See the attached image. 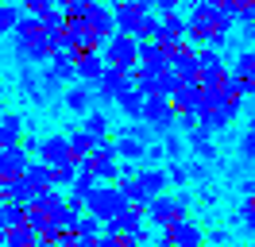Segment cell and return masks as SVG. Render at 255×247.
Segmentation results:
<instances>
[{"mask_svg":"<svg viewBox=\"0 0 255 247\" xmlns=\"http://www.w3.org/2000/svg\"><path fill=\"white\" fill-rule=\"evenodd\" d=\"M16 39V58L19 62H50L54 58V43H50V31L43 27V15H27L23 27L12 35Z\"/></svg>","mask_w":255,"mask_h":247,"instance_id":"1","label":"cell"},{"mask_svg":"<svg viewBox=\"0 0 255 247\" xmlns=\"http://www.w3.org/2000/svg\"><path fill=\"white\" fill-rule=\"evenodd\" d=\"M228 27H232V19L213 4V0H205V4H193V15H190V31H186V39H193V43H209V35L213 31H221V35H228Z\"/></svg>","mask_w":255,"mask_h":247,"instance_id":"2","label":"cell"},{"mask_svg":"<svg viewBox=\"0 0 255 247\" xmlns=\"http://www.w3.org/2000/svg\"><path fill=\"white\" fill-rule=\"evenodd\" d=\"M101 54L109 66H120V70H139V43H135V35H128V31H116L112 39L101 43Z\"/></svg>","mask_w":255,"mask_h":247,"instance_id":"3","label":"cell"},{"mask_svg":"<svg viewBox=\"0 0 255 247\" xmlns=\"http://www.w3.org/2000/svg\"><path fill=\"white\" fill-rule=\"evenodd\" d=\"M85 209H89L93 216H101V220L109 224L112 216H120V213H128V209H131V201H128V193L120 189V185H97Z\"/></svg>","mask_w":255,"mask_h":247,"instance_id":"4","label":"cell"},{"mask_svg":"<svg viewBox=\"0 0 255 247\" xmlns=\"http://www.w3.org/2000/svg\"><path fill=\"white\" fill-rule=\"evenodd\" d=\"M135 85V74L131 70H120V66H109L105 70V77L93 85V93H97V105H112V101H120L128 89Z\"/></svg>","mask_w":255,"mask_h":247,"instance_id":"5","label":"cell"},{"mask_svg":"<svg viewBox=\"0 0 255 247\" xmlns=\"http://www.w3.org/2000/svg\"><path fill=\"white\" fill-rule=\"evenodd\" d=\"M178 81L182 77L174 74V70H135V85L147 93V97H174V89H178Z\"/></svg>","mask_w":255,"mask_h":247,"instance_id":"6","label":"cell"},{"mask_svg":"<svg viewBox=\"0 0 255 247\" xmlns=\"http://www.w3.org/2000/svg\"><path fill=\"white\" fill-rule=\"evenodd\" d=\"M143 120L159 131V135H166V131H174L178 127V108L170 97H147V108H143Z\"/></svg>","mask_w":255,"mask_h":247,"instance_id":"7","label":"cell"},{"mask_svg":"<svg viewBox=\"0 0 255 247\" xmlns=\"http://www.w3.org/2000/svg\"><path fill=\"white\" fill-rule=\"evenodd\" d=\"M85 166L93 170L101 182H116L124 170H120V151H116V143H101L89 158H85Z\"/></svg>","mask_w":255,"mask_h":247,"instance_id":"8","label":"cell"},{"mask_svg":"<svg viewBox=\"0 0 255 247\" xmlns=\"http://www.w3.org/2000/svg\"><path fill=\"white\" fill-rule=\"evenodd\" d=\"M112 8H116V27L139 39V31H143L147 15H151V8H147L143 0H116Z\"/></svg>","mask_w":255,"mask_h":247,"instance_id":"9","label":"cell"},{"mask_svg":"<svg viewBox=\"0 0 255 247\" xmlns=\"http://www.w3.org/2000/svg\"><path fill=\"white\" fill-rule=\"evenodd\" d=\"M62 205H66V197L58 193V189H50V193H39V197H35V205L27 209V220H31L35 228L43 232V224H47V220H54V216L62 213Z\"/></svg>","mask_w":255,"mask_h":247,"instance_id":"10","label":"cell"},{"mask_svg":"<svg viewBox=\"0 0 255 247\" xmlns=\"http://www.w3.org/2000/svg\"><path fill=\"white\" fill-rule=\"evenodd\" d=\"M147 220H151V224H159V228H170V224H178V220H182L178 197H166V193L151 197V205H147Z\"/></svg>","mask_w":255,"mask_h":247,"instance_id":"11","label":"cell"},{"mask_svg":"<svg viewBox=\"0 0 255 247\" xmlns=\"http://www.w3.org/2000/svg\"><path fill=\"white\" fill-rule=\"evenodd\" d=\"M170 70L182 81H201V54L190 46H178V50H170Z\"/></svg>","mask_w":255,"mask_h":247,"instance_id":"12","label":"cell"},{"mask_svg":"<svg viewBox=\"0 0 255 247\" xmlns=\"http://www.w3.org/2000/svg\"><path fill=\"white\" fill-rule=\"evenodd\" d=\"M81 19H85V23H89V27L97 31V35H101V39H112V35H116V8H109V4H101V0H97L93 8H89V12L81 15Z\"/></svg>","mask_w":255,"mask_h":247,"instance_id":"13","label":"cell"},{"mask_svg":"<svg viewBox=\"0 0 255 247\" xmlns=\"http://www.w3.org/2000/svg\"><path fill=\"white\" fill-rule=\"evenodd\" d=\"M105 70H109V62H105L101 50H78V77L85 85H97L105 77Z\"/></svg>","mask_w":255,"mask_h":247,"instance_id":"14","label":"cell"},{"mask_svg":"<svg viewBox=\"0 0 255 247\" xmlns=\"http://www.w3.org/2000/svg\"><path fill=\"white\" fill-rule=\"evenodd\" d=\"M27 166H31V158H27L23 143H12V147L0 151V174L4 178H19V174H27Z\"/></svg>","mask_w":255,"mask_h":247,"instance_id":"15","label":"cell"},{"mask_svg":"<svg viewBox=\"0 0 255 247\" xmlns=\"http://www.w3.org/2000/svg\"><path fill=\"white\" fill-rule=\"evenodd\" d=\"M186 31H190V19H182L178 12H166L162 15V31H159V43L166 50H178L182 39H186Z\"/></svg>","mask_w":255,"mask_h":247,"instance_id":"16","label":"cell"},{"mask_svg":"<svg viewBox=\"0 0 255 247\" xmlns=\"http://www.w3.org/2000/svg\"><path fill=\"white\" fill-rule=\"evenodd\" d=\"M66 43L74 46V50H93V46L105 43V39H101L85 19H70V23H66Z\"/></svg>","mask_w":255,"mask_h":247,"instance_id":"17","label":"cell"},{"mask_svg":"<svg viewBox=\"0 0 255 247\" xmlns=\"http://www.w3.org/2000/svg\"><path fill=\"white\" fill-rule=\"evenodd\" d=\"M62 101H66V108L74 112V116H85V112H93V105H97V93H93V85H70V89L62 93Z\"/></svg>","mask_w":255,"mask_h":247,"instance_id":"18","label":"cell"},{"mask_svg":"<svg viewBox=\"0 0 255 247\" xmlns=\"http://www.w3.org/2000/svg\"><path fill=\"white\" fill-rule=\"evenodd\" d=\"M139 66L143 70H170V50L159 39H143L139 43Z\"/></svg>","mask_w":255,"mask_h":247,"instance_id":"19","label":"cell"},{"mask_svg":"<svg viewBox=\"0 0 255 247\" xmlns=\"http://www.w3.org/2000/svg\"><path fill=\"white\" fill-rule=\"evenodd\" d=\"M43 162L58 166V162H70L74 158V147H70V135H47L43 139V151H39Z\"/></svg>","mask_w":255,"mask_h":247,"instance_id":"20","label":"cell"},{"mask_svg":"<svg viewBox=\"0 0 255 247\" xmlns=\"http://www.w3.org/2000/svg\"><path fill=\"white\" fill-rule=\"evenodd\" d=\"M0 189H4V201H19V205H27V209H31L35 197H39V193L31 189V182H27V174H19V178H4Z\"/></svg>","mask_w":255,"mask_h":247,"instance_id":"21","label":"cell"},{"mask_svg":"<svg viewBox=\"0 0 255 247\" xmlns=\"http://www.w3.org/2000/svg\"><path fill=\"white\" fill-rule=\"evenodd\" d=\"M19 89H23V97H27L31 105H43V101H47V85H43V77H35L31 62L19 66Z\"/></svg>","mask_w":255,"mask_h":247,"instance_id":"22","label":"cell"},{"mask_svg":"<svg viewBox=\"0 0 255 247\" xmlns=\"http://www.w3.org/2000/svg\"><path fill=\"white\" fill-rule=\"evenodd\" d=\"M35 244H43V232L31 220L19 224V228H4V247H35Z\"/></svg>","mask_w":255,"mask_h":247,"instance_id":"23","label":"cell"},{"mask_svg":"<svg viewBox=\"0 0 255 247\" xmlns=\"http://www.w3.org/2000/svg\"><path fill=\"white\" fill-rule=\"evenodd\" d=\"M201 89H205L201 81H178V89H174V97H170V101H174L178 112H190V108L201 105Z\"/></svg>","mask_w":255,"mask_h":247,"instance_id":"24","label":"cell"},{"mask_svg":"<svg viewBox=\"0 0 255 247\" xmlns=\"http://www.w3.org/2000/svg\"><path fill=\"white\" fill-rule=\"evenodd\" d=\"M116 151H120V158H124V162H143L147 158V151H151V143H147V139H139V135H120L116 139Z\"/></svg>","mask_w":255,"mask_h":247,"instance_id":"25","label":"cell"},{"mask_svg":"<svg viewBox=\"0 0 255 247\" xmlns=\"http://www.w3.org/2000/svg\"><path fill=\"white\" fill-rule=\"evenodd\" d=\"M116 108L124 112L128 120H143V108H147V93L139 89V85H131V89H128L124 97L116 101Z\"/></svg>","mask_w":255,"mask_h":247,"instance_id":"26","label":"cell"},{"mask_svg":"<svg viewBox=\"0 0 255 247\" xmlns=\"http://www.w3.org/2000/svg\"><path fill=\"white\" fill-rule=\"evenodd\" d=\"M97 182H101V178H97L93 170H89L85 162H81V174H78V182L70 185V201H78V205H89V197H93Z\"/></svg>","mask_w":255,"mask_h":247,"instance_id":"27","label":"cell"},{"mask_svg":"<svg viewBox=\"0 0 255 247\" xmlns=\"http://www.w3.org/2000/svg\"><path fill=\"white\" fill-rule=\"evenodd\" d=\"M174 228V240H178V247H205V236H201V228L193 224L190 216H182L178 224H170Z\"/></svg>","mask_w":255,"mask_h":247,"instance_id":"28","label":"cell"},{"mask_svg":"<svg viewBox=\"0 0 255 247\" xmlns=\"http://www.w3.org/2000/svg\"><path fill=\"white\" fill-rule=\"evenodd\" d=\"M81 127H85V131H89L97 143H109V127H112V120L101 112V108H93V112H85V116H81Z\"/></svg>","mask_w":255,"mask_h":247,"instance_id":"29","label":"cell"},{"mask_svg":"<svg viewBox=\"0 0 255 247\" xmlns=\"http://www.w3.org/2000/svg\"><path fill=\"white\" fill-rule=\"evenodd\" d=\"M190 151L197 154V158H209V162L217 158V147H213V131H209L205 124H201V127H193V131H190Z\"/></svg>","mask_w":255,"mask_h":247,"instance_id":"30","label":"cell"},{"mask_svg":"<svg viewBox=\"0 0 255 247\" xmlns=\"http://www.w3.org/2000/svg\"><path fill=\"white\" fill-rule=\"evenodd\" d=\"M139 185H143L151 197H159L162 189L170 185V170H159V166H147V170H139Z\"/></svg>","mask_w":255,"mask_h":247,"instance_id":"31","label":"cell"},{"mask_svg":"<svg viewBox=\"0 0 255 247\" xmlns=\"http://www.w3.org/2000/svg\"><path fill=\"white\" fill-rule=\"evenodd\" d=\"M0 139H4V147H12L23 139V116L19 112H4L0 116Z\"/></svg>","mask_w":255,"mask_h":247,"instance_id":"32","label":"cell"},{"mask_svg":"<svg viewBox=\"0 0 255 247\" xmlns=\"http://www.w3.org/2000/svg\"><path fill=\"white\" fill-rule=\"evenodd\" d=\"M23 19H27V12H23V4H16V0H8V4L0 8V27L12 31V35L23 27Z\"/></svg>","mask_w":255,"mask_h":247,"instance_id":"33","label":"cell"},{"mask_svg":"<svg viewBox=\"0 0 255 247\" xmlns=\"http://www.w3.org/2000/svg\"><path fill=\"white\" fill-rule=\"evenodd\" d=\"M70 147H74V158H78V162H85V158H89V154H93L97 147H101V143H97V139L89 135L85 127H78V131L70 135Z\"/></svg>","mask_w":255,"mask_h":247,"instance_id":"34","label":"cell"},{"mask_svg":"<svg viewBox=\"0 0 255 247\" xmlns=\"http://www.w3.org/2000/svg\"><path fill=\"white\" fill-rule=\"evenodd\" d=\"M0 224H4V228H19V224H27V205H19V201H4V209H0Z\"/></svg>","mask_w":255,"mask_h":247,"instance_id":"35","label":"cell"},{"mask_svg":"<svg viewBox=\"0 0 255 247\" xmlns=\"http://www.w3.org/2000/svg\"><path fill=\"white\" fill-rule=\"evenodd\" d=\"M201 124H205L209 131H224V127L232 124V112H228V108H205V112H201Z\"/></svg>","mask_w":255,"mask_h":247,"instance_id":"36","label":"cell"},{"mask_svg":"<svg viewBox=\"0 0 255 247\" xmlns=\"http://www.w3.org/2000/svg\"><path fill=\"white\" fill-rule=\"evenodd\" d=\"M120 189L128 193V201H131V205H139V209H147V205H151V193L139 185V178H124V185H120Z\"/></svg>","mask_w":255,"mask_h":247,"instance_id":"37","label":"cell"},{"mask_svg":"<svg viewBox=\"0 0 255 247\" xmlns=\"http://www.w3.org/2000/svg\"><path fill=\"white\" fill-rule=\"evenodd\" d=\"M236 74L255 77V46H248V50H240V54H236Z\"/></svg>","mask_w":255,"mask_h":247,"instance_id":"38","label":"cell"},{"mask_svg":"<svg viewBox=\"0 0 255 247\" xmlns=\"http://www.w3.org/2000/svg\"><path fill=\"white\" fill-rule=\"evenodd\" d=\"M240 154H244L248 162H255V124L244 127V135H240Z\"/></svg>","mask_w":255,"mask_h":247,"instance_id":"39","label":"cell"},{"mask_svg":"<svg viewBox=\"0 0 255 247\" xmlns=\"http://www.w3.org/2000/svg\"><path fill=\"white\" fill-rule=\"evenodd\" d=\"M178 127L190 135L193 127H201V112H197V108H190V112H178Z\"/></svg>","mask_w":255,"mask_h":247,"instance_id":"40","label":"cell"},{"mask_svg":"<svg viewBox=\"0 0 255 247\" xmlns=\"http://www.w3.org/2000/svg\"><path fill=\"white\" fill-rule=\"evenodd\" d=\"M19 4H23V12H27V15H47L50 8H58L54 0H19Z\"/></svg>","mask_w":255,"mask_h":247,"instance_id":"41","label":"cell"},{"mask_svg":"<svg viewBox=\"0 0 255 247\" xmlns=\"http://www.w3.org/2000/svg\"><path fill=\"white\" fill-rule=\"evenodd\" d=\"M166 170H170V185H186V182L193 178V174H190V166H182L178 158H174V162H170Z\"/></svg>","mask_w":255,"mask_h":247,"instance_id":"42","label":"cell"},{"mask_svg":"<svg viewBox=\"0 0 255 247\" xmlns=\"http://www.w3.org/2000/svg\"><path fill=\"white\" fill-rule=\"evenodd\" d=\"M97 247H135V244H131V236H101Z\"/></svg>","mask_w":255,"mask_h":247,"instance_id":"43","label":"cell"},{"mask_svg":"<svg viewBox=\"0 0 255 247\" xmlns=\"http://www.w3.org/2000/svg\"><path fill=\"white\" fill-rule=\"evenodd\" d=\"M162 143H166V154H170V158H178V154H182V143L174 139V131H166V135H162Z\"/></svg>","mask_w":255,"mask_h":247,"instance_id":"44","label":"cell"},{"mask_svg":"<svg viewBox=\"0 0 255 247\" xmlns=\"http://www.w3.org/2000/svg\"><path fill=\"white\" fill-rule=\"evenodd\" d=\"M236 216H240V220H244V224H248V220H255V197H248V201H244Z\"/></svg>","mask_w":255,"mask_h":247,"instance_id":"45","label":"cell"},{"mask_svg":"<svg viewBox=\"0 0 255 247\" xmlns=\"http://www.w3.org/2000/svg\"><path fill=\"white\" fill-rule=\"evenodd\" d=\"M190 174L197 178V182H201V178H209V158H201V162H193V166H190Z\"/></svg>","mask_w":255,"mask_h":247,"instance_id":"46","label":"cell"},{"mask_svg":"<svg viewBox=\"0 0 255 247\" xmlns=\"http://www.w3.org/2000/svg\"><path fill=\"white\" fill-rule=\"evenodd\" d=\"M23 147H27V154H39V151H43V139H27Z\"/></svg>","mask_w":255,"mask_h":247,"instance_id":"47","label":"cell"},{"mask_svg":"<svg viewBox=\"0 0 255 247\" xmlns=\"http://www.w3.org/2000/svg\"><path fill=\"white\" fill-rule=\"evenodd\" d=\"M209 240H213V244H228V232H224V228H217L213 236H209Z\"/></svg>","mask_w":255,"mask_h":247,"instance_id":"48","label":"cell"},{"mask_svg":"<svg viewBox=\"0 0 255 247\" xmlns=\"http://www.w3.org/2000/svg\"><path fill=\"white\" fill-rule=\"evenodd\" d=\"M240 189H244L248 197H255V178H248V182H240Z\"/></svg>","mask_w":255,"mask_h":247,"instance_id":"49","label":"cell"},{"mask_svg":"<svg viewBox=\"0 0 255 247\" xmlns=\"http://www.w3.org/2000/svg\"><path fill=\"white\" fill-rule=\"evenodd\" d=\"M244 35H248V39L255 43V23H248V31H244Z\"/></svg>","mask_w":255,"mask_h":247,"instance_id":"50","label":"cell"},{"mask_svg":"<svg viewBox=\"0 0 255 247\" xmlns=\"http://www.w3.org/2000/svg\"><path fill=\"white\" fill-rule=\"evenodd\" d=\"M244 228H248V232H252V240H255V220H248V224H244Z\"/></svg>","mask_w":255,"mask_h":247,"instance_id":"51","label":"cell"},{"mask_svg":"<svg viewBox=\"0 0 255 247\" xmlns=\"http://www.w3.org/2000/svg\"><path fill=\"white\" fill-rule=\"evenodd\" d=\"M54 4H62V8H70V0H54Z\"/></svg>","mask_w":255,"mask_h":247,"instance_id":"52","label":"cell"},{"mask_svg":"<svg viewBox=\"0 0 255 247\" xmlns=\"http://www.w3.org/2000/svg\"><path fill=\"white\" fill-rule=\"evenodd\" d=\"M193 4H205V0H193Z\"/></svg>","mask_w":255,"mask_h":247,"instance_id":"53","label":"cell"}]
</instances>
